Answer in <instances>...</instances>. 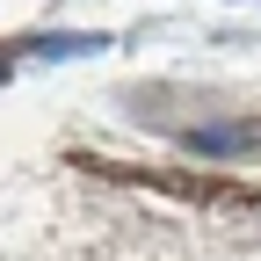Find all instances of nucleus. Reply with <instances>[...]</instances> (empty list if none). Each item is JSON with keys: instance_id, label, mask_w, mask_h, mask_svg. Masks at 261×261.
<instances>
[{"instance_id": "obj_1", "label": "nucleus", "mask_w": 261, "mask_h": 261, "mask_svg": "<svg viewBox=\"0 0 261 261\" xmlns=\"http://www.w3.org/2000/svg\"><path fill=\"white\" fill-rule=\"evenodd\" d=\"M189 145L196 152H247L254 138H247V130H189Z\"/></svg>"}]
</instances>
